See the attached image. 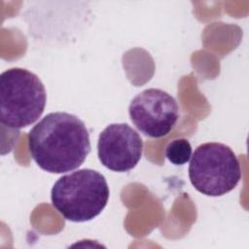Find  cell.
Instances as JSON below:
<instances>
[{"mask_svg":"<svg viewBox=\"0 0 249 249\" xmlns=\"http://www.w3.org/2000/svg\"><path fill=\"white\" fill-rule=\"evenodd\" d=\"M109 187L105 177L96 170L83 168L61 176L53 186V206L71 222L90 221L107 205Z\"/></svg>","mask_w":249,"mask_h":249,"instance_id":"2","label":"cell"},{"mask_svg":"<svg viewBox=\"0 0 249 249\" xmlns=\"http://www.w3.org/2000/svg\"><path fill=\"white\" fill-rule=\"evenodd\" d=\"M189 178L199 193L220 196L233 190L240 181V163L229 146L218 142L203 143L192 156Z\"/></svg>","mask_w":249,"mask_h":249,"instance_id":"4","label":"cell"},{"mask_svg":"<svg viewBox=\"0 0 249 249\" xmlns=\"http://www.w3.org/2000/svg\"><path fill=\"white\" fill-rule=\"evenodd\" d=\"M165 157L175 165L187 163L192 157V146L189 140L178 138L170 141L165 148Z\"/></svg>","mask_w":249,"mask_h":249,"instance_id":"7","label":"cell"},{"mask_svg":"<svg viewBox=\"0 0 249 249\" xmlns=\"http://www.w3.org/2000/svg\"><path fill=\"white\" fill-rule=\"evenodd\" d=\"M28 149L37 165L50 173L75 170L90 152L84 122L66 112L46 115L28 133Z\"/></svg>","mask_w":249,"mask_h":249,"instance_id":"1","label":"cell"},{"mask_svg":"<svg viewBox=\"0 0 249 249\" xmlns=\"http://www.w3.org/2000/svg\"><path fill=\"white\" fill-rule=\"evenodd\" d=\"M143 140L127 124H111L98 136L97 156L100 162L116 172H126L139 162Z\"/></svg>","mask_w":249,"mask_h":249,"instance_id":"6","label":"cell"},{"mask_svg":"<svg viewBox=\"0 0 249 249\" xmlns=\"http://www.w3.org/2000/svg\"><path fill=\"white\" fill-rule=\"evenodd\" d=\"M47 101L40 78L23 68H11L0 76V122L20 129L34 124L43 114Z\"/></svg>","mask_w":249,"mask_h":249,"instance_id":"3","label":"cell"},{"mask_svg":"<svg viewBox=\"0 0 249 249\" xmlns=\"http://www.w3.org/2000/svg\"><path fill=\"white\" fill-rule=\"evenodd\" d=\"M128 114L145 136L160 138L168 134L179 119V106L173 96L160 89H148L134 96Z\"/></svg>","mask_w":249,"mask_h":249,"instance_id":"5","label":"cell"}]
</instances>
